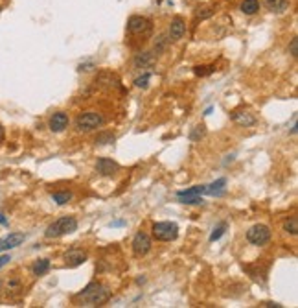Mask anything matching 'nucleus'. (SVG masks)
<instances>
[{"label":"nucleus","instance_id":"nucleus-1","mask_svg":"<svg viewBox=\"0 0 298 308\" xmlns=\"http://www.w3.org/2000/svg\"><path fill=\"white\" fill-rule=\"evenodd\" d=\"M110 299V290L99 282H89L79 294L74 295V303L83 307H101Z\"/></svg>","mask_w":298,"mask_h":308},{"label":"nucleus","instance_id":"nucleus-2","mask_svg":"<svg viewBox=\"0 0 298 308\" xmlns=\"http://www.w3.org/2000/svg\"><path fill=\"white\" fill-rule=\"evenodd\" d=\"M76 231H78V220L74 216H63L46 227L45 236L46 238H61V236L72 235Z\"/></svg>","mask_w":298,"mask_h":308},{"label":"nucleus","instance_id":"nucleus-3","mask_svg":"<svg viewBox=\"0 0 298 308\" xmlns=\"http://www.w3.org/2000/svg\"><path fill=\"white\" fill-rule=\"evenodd\" d=\"M103 124H105L103 115H101V113H98V111L81 113V115H78L76 122H74V125H76V131H79V133L94 131V129L101 127Z\"/></svg>","mask_w":298,"mask_h":308},{"label":"nucleus","instance_id":"nucleus-4","mask_svg":"<svg viewBox=\"0 0 298 308\" xmlns=\"http://www.w3.org/2000/svg\"><path fill=\"white\" fill-rule=\"evenodd\" d=\"M151 233L158 242H173L179 236V225L173 222H155L151 225Z\"/></svg>","mask_w":298,"mask_h":308},{"label":"nucleus","instance_id":"nucleus-5","mask_svg":"<svg viewBox=\"0 0 298 308\" xmlns=\"http://www.w3.org/2000/svg\"><path fill=\"white\" fill-rule=\"evenodd\" d=\"M153 32V22L148 17L142 15H133L127 20V33L135 35V37H148Z\"/></svg>","mask_w":298,"mask_h":308},{"label":"nucleus","instance_id":"nucleus-6","mask_svg":"<svg viewBox=\"0 0 298 308\" xmlns=\"http://www.w3.org/2000/svg\"><path fill=\"white\" fill-rule=\"evenodd\" d=\"M271 238L272 233L269 229V225H265V223H256V225H252L250 229L247 231V240H248V244L256 246V247H261V246L269 244Z\"/></svg>","mask_w":298,"mask_h":308},{"label":"nucleus","instance_id":"nucleus-7","mask_svg":"<svg viewBox=\"0 0 298 308\" xmlns=\"http://www.w3.org/2000/svg\"><path fill=\"white\" fill-rule=\"evenodd\" d=\"M151 238H149L148 233H144V231H138L133 238V253L135 256H146L151 251Z\"/></svg>","mask_w":298,"mask_h":308},{"label":"nucleus","instance_id":"nucleus-8","mask_svg":"<svg viewBox=\"0 0 298 308\" xmlns=\"http://www.w3.org/2000/svg\"><path fill=\"white\" fill-rule=\"evenodd\" d=\"M96 172L103 177H112L120 172V164L109 157H99L96 161Z\"/></svg>","mask_w":298,"mask_h":308},{"label":"nucleus","instance_id":"nucleus-9","mask_svg":"<svg viewBox=\"0 0 298 308\" xmlns=\"http://www.w3.org/2000/svg\"><path fill=\"white\" fill-rule=\"evenodd\" d=\"M68 124H70V118H68V115L65 111L53 113L50 120H48V127H50L52 133H63L68 127Z\"/></svg>","mask_w":298,"mask_h":308},{"label":"nucleus","instance_id":"nucleus-10","mask_svg":"<svg viewBox=\"0 0 298 308\" xmlns=\"http://www.w3.org/2000/svg\"><path fill=\"white\" fill-rule=\"evenodd\" d=\"M24 240H26V235H22V233H9L7 236L0 238V253L19 247Z\"/></svg>","mask_w":298,"mask_h":308},{"label":"nucleus","instance_id":"nucleus-11","mask_svg":"<svg viewBox=\"0 0 298 308\" xmlns=\"http://www.w3.org/2000/svg\"><path fill=\"white\" fill-rule=\"evenodd\" d=\"M65 262L68 268H78V266L87 262V253L83 249L72 247V249H68L65 253Z\"/></svg>","mask_w":298,"mask_h":308},{"label":"nucleus","instance_id":"nucleus-12","mask_svg":"<svg viewBox=\"0 0 298 308\" xmlns=\"http://www.w3.org/2000/svg\"><path fill=\"white\" fill-rule=\"evenodd\" d=\"M184 33H186V22H184V19H182V17H173L171 22H169L168 35L173 41H179V39H182Z\"/></svg>","mask_w":298,"mask_h":308},{"label":"nucleus","instance_id":"nucleus-13","mask_svg":"<svg viewBox=\"0 0 298 308\" xmlns=\"http://www.w3.org/2000/svg\"><path fill=\"white\" fill-rule=\"evenodd\" d=\"M230 118H232L234 124L241 125V127H250V125L256 124V117L248 111H234Z\"/></svg>","mask_w":298,"mask_h":308},{"label":"nucleus","instance_id":"nucleus-14","mask_svg":"<svg viewBox=\"0 0 298 308\" xmlns=\"http://www.w3.org/2000/svg\"><path fill=\"white\" fill-rule=\"evenodd\" d=\"M155 63V54L151 52H140L136 54L135 59H133V66L142 70V68H149V66Z\"/></svg>","mask_w":298,"mask_h":308},{"label":"nucleus","instance_id":"nucleus-15","mask_svg":"<svg viewBox=\"0 0 298 308\" xmlns=\"http://www.w3.org/2000/svg\"><path fill=\"white\" fill-rule=\"evenodd\" d=\"M263 6L271 11V13H285L289 6H291V2L289 0H263Z\"/></svg>","mask_w":298,"mask_h":308},{"label":"nucleus","instance_id":"nucleus-16","mask_svg":"<svg viewBox=\"0 0 298 308\" xmlns=\"http://www.w3.org/2000/svg\"><path fill=\"white\" fill-rule=\"evenodd\" d=\"M225 186H227V179L221 177V179L214 181L212 185H206V186H204V194H210V196H223V194H225Z\"/></svg>","mask_w":298,"mask_h":308},{"label":"nucleus","instance_id":"nucleus-17","mask_svg":"<svg viewBox=\"0 0 298 308\" xmlns=\"http://www.w3.org/2000/svg\"><path fill=\"white\" fill-rule=\"evenodd\" d=\"M50 266H52V264H50L48 258H39V260H35V262L32 264V273L35 277H43L50 271Z\"/></svg>","mask_w":298,"mask_h":308},{"label":"nucleus","instance_id":"nucleus-18","mask_svg":"<svg viewBox=\"0 0 298 308\" xmlns=\"http://www.w3.org/2000/svg\"><path fill=\"white\" fill-rule=\"evenodd\" d=\"M215 9L217 6H212V4H204V6H199L195 9V19L197 20H206L210 17H214L215 15Z\"/></svg>","mask_w":298,"mask_h":308},{"label":"nucleus","instance_id":"nucleus-19","mask_svg":"<svg viewBox=\"0 0 298 308\" xmlns=\"http://www.w3.org/2000/svg\"><path fill=\"white\" fill-rule=\"evenodd\" d=\"M240 9L245 15H256L259 11V0H243L240 4Z\"/></svg>","mask_w":298,"mask_h":308},{"label":"nucleus","instance_id":"nucleus-20","mask_svg":"<svg viewBox=\"0 0 298 308\" xmlns=\"http://www.w3.org/2000/svg\"><path fill=\"white\" fill-rule=\"evenodd\" d=\"M116 140V137H114V133L112 131H101V133H98V137H96V142L98 146H107V144H112Z\"/></svg>","mask_w":298,"mask_h":308},{"label":"nucleus","instance_id":"nucleus-21","mask_svg":"<svg viewBox=\"0 0 298 308\" xmlns=\"http://www.w3.org/2000/svg\"><path fill=\"white\" fill-rule=\"evenodd\" d=\"M284 231L287 233V235H291V236H297V233H298V220H297V216H291V218H287L284 222Z\"/></svg>","mask_w":298,"mask_h":308},{"label":"nucleus","instance_id":"nucleus-22","mask_svg":"<svg viewBox=\"0 0 298 308\" xmlns=\"http://www.w3.org/2000/svg\"><path fill=\"white\" fill-rule=\"evenodd\" d=\"M52 199L57 205H66V203H70L72 199H74V194H72V192H53Z\"/></svg>","mask_w":298,"mask_h":308},{"label":"nucleus","instance_id":"nucleus-23","mask_svg":"<svg viewBox=\"0 0 298 308\" xmlns=\"http://www.w3.org/2000/svg\"><path fill=\"white\" fill-rule=\"evenodd\" d=\"M201 194H204V185H197V186L177 192V196H201Z\"/></svg>","mask_w":298,"mask_h":308},{"label":"nucleus","instance_id":"nucleus-24","mask_svg":"<svg viewBox=\"0 0 298 308\" xmlns=\"http://www.w3.org/2000/svg\"><path fill=\"white\" fill-rule=\"evenodd\" d=\"M215 70V66L214 65H197L194 66V74L195 76H208V74H212Z\"/></svg>","mask_w":298,"mask_h":308},{"label":"nucleus","instance_id":"nucleus-25","mask_svg":"<svg viewBox=\"0 0 298 308\" xmlns=\"http://www.w3.org/2000/svg\"><path fill=\"white\" fill-rule=\"evenodd\" d=\"M177 199H179L182 205H199L204 201L201 196H177Z\"/></svg>","mask_w":298,"mask_h":308},{"label":"nucleus","instance_id":"nucleus-26","mask_svg":"<svg viewBox=\"0 0 298 308\" xmlns=\"http://www.w3.org/2000/svg\"><path fill=\"white\" fill-rule=\"evenodd\" d=\"M225 231H227V223L223 222V223H219L217 227L214 229V233L210 235V242H215V240H219L221 236L225 235Z\"/></svg>","mask_w":298,"mask_h":308},{"label":"nucleus","instance_id":"nucleus-27","mask_svg":"<svg viewBox=\"0 0 298 308\" xmlns=\"http://www.w3.org/2000/svg\"><path fill=\"white\" fill-rule=\"evenodd\" d=\"M204 133H206L204 125H195V129L190 133V138H192L194 142H197V140H201V138L204 137Z\"/></svg>","mask_w":298,"mask_h":308},{"label":"nucleus","instance_id":"nucleus-28","mask_svg":"<svg viewBox=\"0 0 298 308\" xmlns=\"http://www.w3.org/2000/svg\"><path fill=\"white\" fill-rule=\"evenodd\" d=\"M168 41L169 39H166V35H160L155 43V54H162L164 48H166V45H168Z\"/></svg>","mask_w":298,"mask_h":308},{"label":"nucleus","instance_id":"nucleus-29","mask_svg":"<svg viewBox=\"0 0 298 308\" xmlns=\"http://www.w3.org/2000/svg\"><path fill=\"white\" fill-rule=\"evenodd\" d=\"M149 78H151V72H146V74H144V76H140V78H136V79H135V85H136V87H142V89H146V87H148Z\"/></svg>","mask_w":298,"mask_h":308},{"label":"nucleus","instance_id":"nucleus-30","mask_svg":"<svg viewBox=\"0 0 298 308\" xmlns=\"http://www.w3.org/2000/svg\"><path fill=\"white\" fill-rule=\"evenodd\" d=\"M289 54H291L293 58H297V56H298V39H297V37H293L291 46H289Z\"/></svg>","mask_w":298,"mask_h":308},{"label":"nucleus","instance_id":"nucleus-31","mask_svg":"<svg viewBox=\"0 0 298 308\" xmlns=\"http://www.w3.org/2000/svg\"><path fill=\"white\" fill-rule=\"evenodd\" d=\"M9 260H11V256H9V255H0V269L4 268V266L9 262Z\"/></svg>","mask_w":298,"mask_h":308},{"label":"nucleus","instance_id":"nucleus-32","mask_svg":"<svg viewBox=\"0 0 298 308\" xmlns=\"http://www.w3.org/2000/svg\"><path fill=\"white\" fill-rule=\"evenodd\" d=\"M94 68V63H85V65H79V70H92Z\"/></svg>","mask_w":298,"mask_h":308},{"label":"nucleus","instance_id":"nucleus-33","mask_svg":"<svg viewBox=\"0 0 298 308\" xmlns=\"http://www.w3.org/2000/svg\"><path fill=\"white\" fill-rule=\"evenodd\" d=\"M261 307H265V308H282V305H278V303H263Z\"/></svg>","mask_w":298,"mask_h":308},{"label":"nucleus","instance_id":"nucleus-34","mask_svg":"<svg viewBox=\"0 0 298 308\" xmlns=\"http://www.w3.org/2000/svg\"><path fill=\"white\" fill-rule=\"evenodd\" d=\"M4 137H6V131H4V127L0 125V142H4Z\"/></svg>","mask_w":298,"mask_h":308},{"label":"nucleus","instance_id":"nucleus-35","mask_svg":"<svg viewBox=\"0 0 298 308\" xmlns=\"http://www.w3.org/2000/svg\"><path fill=\"white\" fill-rule=\"evenodd\" d=\"M0 225H7V220H6V216L0 212Z\"/></svg>","mask_w":298,"mask_h":308},{"label":"nucleus","instance_id":"nucleus-36","mask_svg":"<svg viewBox=\"0 0 298 308\" xmlns=\"http://www.w3.org/2000/svg\"><path fill=\"white\" fill-rule=\"evenodd\" d=\"M0 288H2V282H0Z\"/></svg>","mask_w":298,"mask_h":308}]
</instances>
